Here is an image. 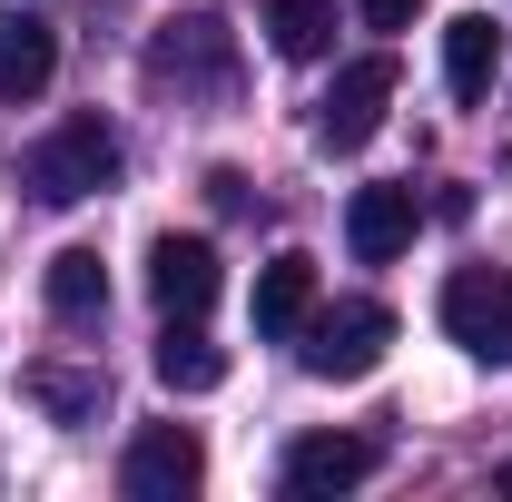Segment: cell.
<instances>
[{
	"instance_id": "6da1fadb",
	"label": "cell",
	"mask_w": 512,
	"mask_h": 502,
	"mask_svg": "<svg viewBox=\"0 0 512 502\" xmlns=\"http://www.w3.org/2000/svg\"><path fill=\"white\" fill-rule=\"evenodd\" d=\"M119 128L109 119H60L30 158H20V188L40 197V207H79V197H99V188H119Z\"/></svg>"
},
{
	"instance_id": "7a4b0ae2",
	"label": "cell",
	"mask_w": 512,
	"mask_h": 502,
	"mask_svg": "<svg viewBox=\"0 0 512 502\" xmlns=\"http://www.w3.org/2000/svg\"><path fill=\"white\" fill-rule=\"evenodd\" d=\"M384 345H394V306H375V296H335V306H316L306 325H296V365H306L316 384L375 375Z\"/></svg>"
},
{
	"instance_id": "3957f363",
	"label": "cell",
	"mask_w": 512,
	"mask_h": 502,
	"mask_svg": "<svg viewBox=\"0 0 512 502\" xmlns=\"http://www.w3.org/2000/svg\"><path fill=\"white\" fill-rule=\"evenodd\" d=\"M444 335L473 355V365H512V276L503 266L444 276Z\"/></svg>"
},
{
	"instance_id": "277c9868",
	"label": "cell",
	"mask_w": 512,
	"mask_h": 502,
	"mask_svg": "<svg viewBox=\"0 0 512 502\" xmlns=\"http://www.w3.org/2000/svg\"><path fill=\"white\" fill-rule=\"evenodd\" d=\"M148 79H168V89H227V79H237V40H227V20H207V10L168 20V30L148 40Z\"/></svg>"
},
{
	"instance_id": "5b68a950",
	"label": "cell",
	"mask_w": 512,
	"mask_h": 502,
	"mask_svg": "<svg viewBox=\"0 0 512 502\" xmlns=\"http://www.w3.org/2000/svg\"><path fill=\"white\" fill-rule=\"evenodd\" d=\"M207 483V443L188 434V424H148V434L128 443V463H119V493L128 502H178Z\"/></svg>"
},
{
	"instance_id": "8992f818",
	"label": "cell",
	"mask_w": 512,
	"mask_h": 502,
	"mask_svg": "<svg viewBox=\"0 0 512 502\" xmlns=\"http://www.w3.org/2000/svg\"><path fill=\"white\" fill-rule=\"evenodd\" d=\"M384 99H394V60H384V50H375V60H345V69H335V89L316 99V138L335 148V158L365 148V138L384 128Z\"/></svg>"
},
{
	"instance_id": "52a82bcc",
	"label": "cell",
	"mask_w": 512,
	"mask_h": 502,
	"mask_svg": "<svg viewBox=\"0 0 512 502\" xmlns=\"http://www.w3.org/2000/svg\"><path fill=\"white\" fill-rule=\"evenodd\" d=\"M375 463H384V453H375L365 434H306V443H286V493H296V502H316V493H355Z\"/></svg>"
},
{
	"instance_id": "ba28073f",
	"label": "cell",
	"mask_w": 512,
	"mask_h": 502,
	"mask_svg": "<svg viewBox=\"0 0 512 502\" xmlns=\"http://www.w3.org/2000/svg\"><path fill=\"white\" fill-rule=\"evenodd\" d=\"M148 296H158V315H207L217 306V247L207 237H158L148 247Z\"/></svg>"
},
{
	"instance_id": "9c48e42d",
	"label": "cell",
	"mask_w": 512,
	"mask_h": 502,
	"mask_svg": "<svg viewBox=\"0 0 512 502\" xmlns=\"http://www.w3.org/2000/svg\"><path fill=\"white\" fill-rule=\"evenodd\" d=\"M50 69H60V30L10 0V10H0V99H40Z\"/></svg>"
},
{
	"instance_id": "30bf717a",
	"label": "cell",
	"mask_w": 512,
	"mask_h": 502,
	"mask_svg": "<svg viewBox=\"0 0 512 502\" xmlns=\"http://www.w3.org/2000/svg\"><path fill=\"white\" fill-rule=\"evenodd\" d=\"M306 315H316V256H276V266H256V335H266V345H296Z\"/></svg>"
},
{
	"instance_id": "8fae6325",
	"label": "cell",
	"mask_w": 512,
	"mask_h": 502,
	"mask_svg": "<svg viewBox=\"0 0 512 502\" xmlns=\"http://www.w3.org/2000/svg\"><path fill=\"white\" fill-rule=\"evenodd\" d=\"M345 247L365 256V266L404 256V247H414V188H355V207H345Z\"/></svg>"
},
{
	"instance_id": "7c38bea8",
	"label": "cell",
	"mask_w": 512,
	"mask_h": 502,
	"mask_svg": "<svg viewBox=\"0 0 512 502\" xmlns=\"http://www.w3.org/2000/svg\"><path fill=\"white\" fill-rule=\"evenodd\" d=\"M158 384H168V394H217V384H227V345H207L197 315H168V335H158Z\"/></svg>"
},
{
	"instance_id": "4fadbf2b",
	"label": "cell",
	"mask_w": 512,
	"mask_h": 502,
	"mask_svg": "<svg viewBox=\"0 0 512 502\" xmlns=\"http://www.w3.org/2000/svg\"><path fill=\"white\" fill-rule=\"evenodd\" d=\"M40 286H50V315L60 325H99L109 315V266H99V247H60Z\"/></svg>"
},
{
	"instance_id": "5bb4252c",
	"label": "cell",
	"mask_w": 512,
	"mask_h": 502,
	"mask_svg": "<svg viewBox=\"0 0 512 502\" xmlns=\"http://www.w3.org/2000/svg\"><path fill=\"white\" fill-rule=\"evenodd\" d=\"M493 50H503V30H493L483 10H463V20L444 30V89L463 99V109H473V99L493 89Z\"/></svg>"
},
{
	"instance_id": "9a60e30c",
	"label": "cell",
	"mask_w": 512,
	"mask_h": 502,
	"mask_svg": "<svg viewBox=\"0 0 512 502\" xmlns=\"http://www.w3.org/2000/svg\"><path fill=\"white\" fill-rule=\"evenodd\" d=\"M266 40H276V60H325L335 50V0H266Z\"/></svg>"
},
{
	"instance_id": "2e32d148",
	"label": "cell",
	"mask_w": 512,
	"mask_h": 502,
	"mask_svg": "<svg viewBox=\"0 0 512 502\" xmlns=\"http://www.w3.org/2000/svg\"><path fill=\"white\" fill-rule=\"evenodd\" d=\"M30 404H40V414H60V424H89V414H99V375H69V365H30Z\"/></svg>"
},
{
	"instance_id": "e0dca14e",
	"label": "cell",
	"mask_w": 512,
	"mask_h": 502,
	"mask_svg": "<svg viewBox=\"0 0 512 502\" xmlns=\"http://www.w3.org/2000/svg\"><path fill=\"white\" fill-rule=\"evenodd\" d=\"M355 10H365V30H414L424 0H355Z\"/></svg>"
},
{
	"instance_id": "ac0fdd59",
	"label": "cell",
	"mask_w": 512,
	"mask_h": 502,
	"mask_svg": "<svg viewBox=\"0 0 512 502\" xmlns=\"http://www.w3.org/2000/svg\"><path fill=\"white\" fill-rule=\"evenodd\" d=\"M503 493H512V473H503Z\"/></svg>"
}]
</instances>
